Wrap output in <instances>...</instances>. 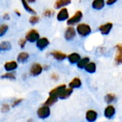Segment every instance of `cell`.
Masks as SVG:
<instances>
[{"instance_id": "cell-1", "label": "cell", "mask_w": 122, "mask_h": 122, "mask_svg": "<svg viewBox=\"0 0 122 122\" xmlns=\"http://www.w3.org/2000/svg\"><path fill=\"white\" fill-rule=\"evenodd\" d=\"M76 31H77V33L81 36L85 37L91 33L92 29L89 25L84 24V23H81L78 24L76 27Z\"/></svg>"}, {"instance_id": "cell-2", "label": "cell", "mask_w": 122, "mask_h": 122, "mask_svg": "<svg viewBox=\"0 0 122 122\" xmlns=\"http://www.w3.org/2000/svg\"><path fill=\"white\" fill-rule=\"evenodd\" d=\"M82 17H83V14H82V12L81 11L79 10V11H76V13L71 17H70V18L68 19V20H67V24L69 26H72L73 25L79 23L81 20Z\"/></svg>"}, {"instance_id": "cell-3", "label": "cell", "mask_w": 122, "mask_h": 122, "mask_svg": "<svg viewBox=\"0 0 122 122\" xmlns=\"http://www.w3.org/2000/svg\"><path fill=\"white\" fill-rule=\"evenodd\" d=\"M39 39V34L36 29L29 30L26 33V37H25V39L26 41H28L29 42H31V43H34V42L36 41Z\"/></svg>"}, {"instance_id": "cell-4", "label": "cell", "mask_w": 122, "mask_h": 122, "mask_svg": "<svg viewBox=\"0 0 122 122\" xmlns=\"http://www.w3.org/2000/svg\"><path fill=\"white\" fill-rule=\"evenodd\" d=\"M50 109L49 107L46 106H42L41 107H40L38 111H37V116L39 119H45L46 118H48L50 115Z\"/></svg>"}, {"instance_id": "cell-5", "label": "cell", "mask_w": 122, "mask_h": 122, "mask_svg": "<svg viewBox=\"0 0 122 122\" xmlns=\"http://www.w3.org/2000/svg\"><path fill=\"white\" fill-rule=\"evenodd\" d=\"M42 71H43L42 66L40 64L35 63L30 68V74L33 76H36L41 74Z\"/></svg>"}, {"instance_id": "cell-6", "label": "cell", "mask_w": 122, "mask_h": 122, "mask_svg": "<svg viewBox=\"0 0 122 122\" xmlns=\"http://www.w3.org/2000/svg\"><path fill=\"white\" fill-rule=\"evenodd\" d=\"M76 30L75 29L70 26L69 27H67V29H66L65 31V33H64V38L67 41H71V40H73L74 39V37L76 36Z\"/></svg>"}, {"instance_id": "cell-7", "label": "cell", "mask_w": 122, "mask_h": 122, "mask_svg": "<svg viewBox=\"0 0 122 122\" xmlns=\"http://www.w3.org/2000/svg\"><path fill=\"white\" fill-rule=\"evenodd\" d=\"M69 12H68V9L65 7L64 8H61L59 11L58 12L57 14V16H56V19L58 21H64L66 19H69Z\"/></svg>"}, {"instance_id": "cell-8", "label": "cell", "mask_w": 122, "mask_h": 122, "mask_svg": "<svg viewBox=\"0 0 122 122\" xmlns=\"http://www.w3.org/2000/svg\"><path fill=\"white\" fill-rule=\"evenodd\" d=\"M113 27V24L112 22H107L104 24H102L99 26V30L101 31V33L104 35H107L111 31Z\"/></svg>"}, {"instance_id": "cell-9", "label": "cell", "mask_w": 122, "mask_h": 122, "mask_svg": "<svg viewBox=\"0 0 122 122\" xmlns=\"http://www.w3.org/2000/svg\"><path fill=\"white\" fill-rule=\"evenodd\" d=\"M49 44V41L46 37L39 38L36 41V47L41 51L44 50Z\"/></svg>"}, {"instance_id": "cell-10", "label": "cell", "mask_w": 122, "mask_h": 122, "mask_svg": "<svg viewBox=\"0 0 122 122\" xmlns=\"http://www.w3.org/2000/svg\"><path fill=\"white\" fill-rule=\"evenodd\" d=\"M73 92V89L71 88H65L64 89H62L58 95V99H68L72 94Z\"/></svg>"}, {"instance_id": "cell-11", "label": "cell", "mask_w": 122, "mask_h": 122, "mask_svg": "<svg viewBox=\"0 0 122 122\" xmlns=\"http://www.w3.org/2000/svg\"><path fill=\"white\" fill-rule=\"evenodd\" d=\"M117 54L115 56V62L117 65H119L122 63V46L121 44L116 45Z\"/></svg>"}, {"instance_id": "cell-12", "label": "cell", "mask_w": 122, "mask_h": 122, "mask_svg": "<svg viewBox=\"0 0 122 122\" xmlns=\"http://www.w3.org/2000/svg\"><path fill=\"white\" fill-rule=\"evenodd\" d=\"M116 113V109L114 106L108 105L104 110V117L109 119H112Z\"/></svg>"}, {"instance_id": "cell-13", "label": "cell", "mask_w": 122, "mask_h": 122, "mask_svg": "<svg viewBox=\"0 0 122 122\" xmlns=\"http://www.w3.org/2000/svg\"><path fill=\"white\" fill-rule=\"evenodd\" d=\"M98 114L94 110H89L86 113V119L89 122H94L97 119Z\"/></svg>"}, {"instance_id": "cell-14", "label": "cell", "mask_w": 122, "mask_h": 122, "mask_svg": "<svg viewBox=\"0 0 122 122\" xmlns=\"http://www.w3.org/2000/svg\"><path fill=\"white\" fill-rule=\"evenodd\" d=\"M4 67L7 72L15 70L18 67V64L15 61H7L4 64Z\"/></svg>"}, {"instance_id": "cell-15", "label": "cell", "mask_w": 122, "mask_h": 122, "mask_svg": "<svg viewBox=\"0 0 122 122\" xmlns=\"http://www.w3.org/2000/svg\"><path fill=\"white\" fill-rule=\"evenodd\" d=\"M51 56L57 61H63L66 58V54L60 51H53L51 52Z\"/></svg>"}, {"instance_id": "cell-16", "label": "cell", "mask_w": 122, "mask_h": 122, "mask_svg": "<svg viewBox=\"0 0 122 122\" xmlns=\"http://www.w3.org/2000/svg\"><path fill=\"white\" fill-rule=\"evenodd\" d=\"M66 88V84H61L55 88H54L53 89H51L50 92H49V96H51V97H56L58 98V95H59V93L64 89Z\"/></svg>"}, {"instance_id": "cell-17", "label": "cell", "mask_w": 122, "mask_h": 122, "mask_svg": "<svg viewBox=\"0 0 122 122\" xmlns=\"http://www.w3.org/2000/svg\"><path fill=\"white\" fill-rule=\"evenodd\" d=\"M71 3V0H56L54 3V8L56 9H61L70 4Z\"/></svg>"}, {"instance_id": "cell-18", "label": "cell", "mask_w": 122, "mask_h": 122, "mask_svg": "<svg viewBox=\"0 0 122 122\" xmlns=\"http://www.w3.org/2000/svg\"><path fill=\"white\" fill-rule=\"evenodd\" d=\"M81 86V81L79 78L76 77L73 79L71 82L69 84V88H71L72 89H77Z\"/></svg>"}, {"instance_id": "cell-19", "label": "cell", "mask_w": 122, "mask_h": 122, "mask_svg": "<svg viewBox=\"0 0 122 122\" xmlns=\"http://www.w3.org/2000/svg\"><path fill=\"white\" fill-rule=\"evenodd\" d=\"M68 58V60L71 63V64H76L81 59V56L79 54L77 53H72V54H70L69 55H68L66 56Z\"/></svg>"}, {"instance_id": "cell-20", "label": "cell", "mask_w": 122, "mask_h": 122, "mask_svg": "<svg viewBox=\"0 0 122 122\" xmlns=\"http://www.w3.org/2000/svg\"><path fill=\"white\" fill-rule=\"evenodd\" d=\"M105 5L104 0H94L92 1V8L97 10H100L104 8Z\"/></svg>"}, {"instance_id": "cell-21", "label": "cell", "mask_w": 122, "mask_h": 122, "mask_svg": "<svg viewBox=\"0 0 122 122\" xmlns=\"http://www.w3.org/2000/svg\"><path fill=\"white\" fill-rule=\"evenodd\" d=\"M11 49V44L9 41H4L0 43V52L9 51Z\"/></svg>"}, {"instance_id": "cell-22", "label": "cell", "mask_w": 122, "mask_h": 122, "mask_svg": "<svg viewBox=\"0 0 122 122\" xmlns=\"http://www.w3.org/2000/svg\"><path fill=\"white\" fill-rule=\"evenodd\" d=\"M84 69L86 70V72L93 74L96 71V69H97L96 64L94 62H89L84 67Z\"/></svg>"}, {"instance_id": "cell-23", "label": "cell", "mask_w": 122, "mask_h": 122, "mask_svg": "<svg viewBox=\"0 0 122 122\" xmlns=\"http://www.w3.org/2000/svg\"><path fill=\"white\" fill-rule=\"evenodd\" d=\"M29 57V54L27 52H21L17 56V61L19 63H24Z\"/></svg>"}, {"instance_id": "cell-24", "label": "cell", "mask_w": 122, "mask_h": 122, "mask_svg": "<svg viewBox=\"0 0 122 122\" xmlns=\"http://www.w3.org/2000/svg\"><path fill=\"white\" fill-rule=\"evenodd\" d=\"M21 4H22V5H23V7L25 9V10L27 11V12H29V13H30V14H36V11L34 9H32L29 5V4H28V2L26 1V0H21Z\"/></svg>"}, {"instance_id": "cell-25", "label": "cell", "mask_w": 122, "mask_h": 122, "mask_svg": "<svg viewBox=\"0 0 122 122\" xmlns=\"http://www.w3.org/2000/svg\"><path fill=\"white\" fill-rule=\"evenodd\" d=\"M58 101V98L56 97H51V96H49L47 99L46 100V102L43 104V106H46V107H50L53 104H54L56 102Z\"/></svg>"}, {"instance_id": "cell-26", "label": "cell", "mask_w": 122, "mask_h": 122, "mask_svg": "<svg viewBox=\"0 0 122 122\" xmlns=\"http://www.w3.org/2000/svg\"><path fill=\"white\" fill-rule=\"evenodd\" d=\"M89 62V57H84L82 59H80V60L76 63L77 66L79 69H84L86 65Z\"/></svg>"}, {"instance_id": "cell-27", "label": "cell", "mask_w": 122, "mask_h": 122, "mask_svg": "<svg viewBox=\"0 0 122 122\" xmlns=\"http://www.w3.org/2000/svg\"><path fill=\"white\" fill-rule=\"evenodd\" d=\"M104 99H105V102L107 104H111V103L114 102L116 100L117 97H116V95L114 94L110 93V94H107Z\"/></svg>"}, {"instance_id": "cell-28", "label": "cell", "mask_w": 122, "mask_h": 122, "mask_svg": "<svg viewBox=\"0 0 122 122\" xmlns=\"http://www.w3.org/2000/svg\"><path fill=\"white\" fill-rule=\"evenodd\" d=\"M1 79H11V80H14L16 79V76L14 75V73L9 71V72H6V74H3L1 76Z\"/></svg>"}, {"instance_id": "cell-29", "label": "cell", "mask_w": 122, "mask_h": 122, "mask_svg": "<svg viewBox=\"0 0 122 122\" xmlns=\"http://www.w3.org/2000/svg\"><path fill=\"white\" fill-rule=\"evenodd\" d=\"M8 29H9L8 25L4 24H0V37L4 36L6 33V31H8Z\"/></svg>"}, {"instance_id": "cell-30", "label": "cell", "mask_w": 122, "mask_h": 122, "mask_svg": "<svg viewBox=\"0 0 122 122\" xmlns=\"http://www.w3.org/2000/svg\"><path fill=\"white\" fill-rule=\"evenodd\" d=\"M39 20H40V18L37 15H33L29 19V23L31 24H36V23H38L39 21Z\"/></svg>"}, {"instance_id": "cell-31", "label": "cell", "mask_w": 122, "mask_h": 122, "mask_svg": "<svg viewBox=\"0 0 122 122\" xmlns=\"http://www.w3.org/2000/svg\"><path fill=\"white\" fill-rule=\"evenodd\" d=\"M54 11H53L51 9H46L43 13V15L46 17H51L52 15H54Z\"/></svg>"}, {"instance_id": "cell-32", "label": "cell", "mask_w": 122, "mask_h": 122, "mask_svg": "<svg viewBox=\"0 0 122 122\" xmlns=\"http://www.w3.org/2000/svg\"><path fill=\"white\" fill-rule=\"evenodd\" d=\"M26 43V40L25 39H20L19 40V45L21 49H24L25 47Z\"/></svg>"}, {"instance_id": "cell-33", "label": "cell", "mask_w": 122, "mask_h": 122, "mask_svg": "<svg viewBox=\"0 0 122 122\" xmlns=\"http://www.w3.org/2000/svg\"><path fill=\"white\" fill-rule=\"evenodd\" d=\"M9 109L10 108H9V104H3L1 108V110L2 112H7L9 111Z\"/></svg>"}, {"instance_id": "cell-34", "label": "cell", "mask_w": 122, "mask_h": 122, "mask_svg": "<svg viewBox=\"0 0 122 122\" xmlns=\"http://www.w3.org/2000/svg\"><path fill=\"white\" fill-rule=\"evenodd\" d=\"M22 99H16L14 102H13V104H12V107H16L17 105H19L21 102H22Z\"/></svg>"}, {"instance_id": "cell-35", "label": "cell", "mask_w": 122, "mask_h": 122, "mask_svg": "<svg viewBox=\"0 0 122 122\" xmlns=\"http://www.w3.org/2000/svg\"><path fill=\"white\" fill-rule=\"evenodd\" d=\"M117 0H107V5H112L114 4Z\"/></svg>"}, {"instance_id": "cell-36", "label": "cell", "mask_w": 122, "mask_h": 122, "mask_svg": "<svg viewBox=\"0 0 122 122\" xmlns=\"http://www.w3.org/2000/svg\"><path fill=\"white\" fill-rule=\"evenodd\" d=\"M3 18L4 19H6V20H8V19H9V14H8V13H5L4 14V16H3Z\"/></svg>"}, {"instance_id": "cell-37", "label": "cell", "mask_w": 122, "mask_h": 122, "mask_svg": "<svg viewBox=\"0 0 122 122\" xmlns=\"http://www.w3.org/2000/svg\"><path fill=\"white\" fill-rule=\"evenodd\" d=\"M27 2H29V3H34V2H35V1L36 0H26Z\"/></svg>"}, {"instance_id": "cell-38", "label": "cell", "mask_w": 122, "mask_h": 122, "mask_svg": "<svg viewBox=\"0 0 122 122\" xmlns=\"http://www.w3.org/2000/svg\"><path fill=\"white\" fill-rule=\"evenodd\" d=\"M15 13H16V14H17L19 16H21V13H20L19 11H18L17 10H16V11H15Z\"/></svg>"}]
</instances>
